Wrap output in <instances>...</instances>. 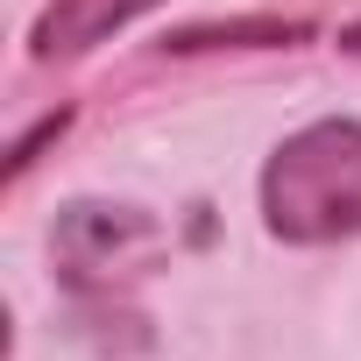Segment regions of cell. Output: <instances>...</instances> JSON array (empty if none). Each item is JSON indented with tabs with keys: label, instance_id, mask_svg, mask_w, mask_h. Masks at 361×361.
<instances>
[{
	"label": "cell",
	"instance_id": "obj_1",
	"mask_svg": "<svg viewBox=\"0 0 361 361\" xmlns=\"http://www.w3.org/2000/svg\"><path fill=\"white\" fill-rule=\"evenodd\" d=\"M262 227L298 248L361 234V121H312L262 163Z\"/></svg>",
	"mask_w": 361,
	"mask_h": 361
},
{
	"label": "cell",
	"instance_id": "obj_2",
	"mask_svg": "<svg viewBox=\"0 0 361 361\" xmlns=\"http://www.w3.org/2000/svg\"><path fill=\"white\" fill-rule=\"evenodd\" d=\"M142 8H156V0H50V8H43V22H36V36H29V50H36L43 64L78 57V50L106 43L114 29H128Z\"/></svg>",
	"mask_w": 361,
	"mask_h": 361
},
{
	"label": "cell",
	"instance_id": "obj_3",
	"mask_svg": "<svg viewBox=\"0 0 361 361\" xmlns=\"http://www.w3.org/2000/svg\"><path fill=\"white\" fill-rule=\"evenodd\" d=\"M340 43H347V50H354V57H361V22H354V29H347V36H340Z\"/></svg>",
	"mask_w": 361,
	"mask_h": 361
}]
</instances>
